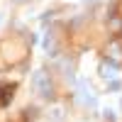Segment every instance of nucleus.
Returning <instances> with one entry per match:
<instances>
[{"instance_id":"nucleus-1","label":"nucleus","mask_w":122,"mask_h":122,"mask_svg":"<svg viewBox=\"0 0 122 122\" xmlns=\"http://www.w3.org/2000/svg\"><path fill=\"white\" fill-rule=\"evenodd\" d=\"M32 86H34V90L42 98H51V93H54V88H51V81H49V73L46 71H34V76H32Z\"/></svg>"},{"instance_id":"nucleus-8","label":"nucleus","mask_w":122,"mask_h":122,"mask_svg":"<svg viewBox=\"0 0 122 122\" xmlns=\"http://www.w3.org/2000/svg\"><path fill=\"white\" fill-rule=\"evenodd\" d=\"M120 110H122V98H120Z\"/></svg>"},{"instance_id":"nucleus-9","label":"nucleus","mask_w":122,"mask_h":122,"mask_svg":"<svg viewBox=\"0 0 122 122\" xmlns=\"http://www.w3.org/2000/svg\"><path fill=\"white\" fill-rule=\"evenodd\" d=\"M15 3H22V0H15Z\"/></svg>"},{"instance_id":"nucleus-6","label":"nucleus","mask_w":122,"mask_h":122,"mask_svg":"<svg viewBox=\"0 0 122 122\" xmlns=\"http://www.w3.org/2000/svg\"><path fill=\"white\" fill-rule=\"evenodd\" d=\"M103 122H115V112L112 110H103Z\"/></svg>"},{"instance_id":"nucleus-4","label":"nucleus","mask_w":122,"mask_h":122,"mask_svg":"<svg viewBox=\"0 0 122 122\" xmlns=\"http://www.w3.org/2000/svg\"><path fill=\"white\" fill-rule=\"evenodd\" d=\"M59 68H61V76H64L66 81H71V83L76 81V73H73V61H71V59H61V61H59Z\"/></svg>"},{"instance_id":"nucleus-5","label":"nucleus","mask_w":122,"mask_h":122,"mask_svg":"<svg viewBox=\"0 0 122 122\" xmlns=\"http://www.w3.org/2000/svg\"><path fill=\"white\" fill-rule=\"evenodd\" d=\"M44 49H46L49 56H56V42H54L51 34H46V39H44Z\"/></svg>"},{"instance_id":"nucleus-3","label":"nucleus","mask_w":122,"mask_h":122,"mask_svg":"<svg viewBox=\"0 0 122 122\" xmlns=\"http://www.w3.org/2000/svg\"><path fill=\"white\" fill-rule=\"evenodd\" d=\"M100 78H105V81H112L115 76H117V71H120V64L117 61H112V59H103L100 61Z\"/></svg>"},{"instance_id":"nucleus-7","label":"nucleus","mask_w":122,"mask_h":122,"mask_svg":"<svg viewBox=\"0 0 122 122\" xmlns=\"http://www.w3.org/2000/svg\"><path fill=\"white\" fill-rule=\"evenodd\" d=\"M120 88H122L120 81H115V78H112V81H107V90H120Z\"/></svg>"},{"instance_id":"nucleus-2","label":"nucleus","mask_w":122,"mask_h":122,"mask_svg":"<svg viewBox=\"0 0 122 122\" xmlns=\"http://www.w3.org/2000/svg\"><path fill=\"white\" fill-rule=\"evenodd\" d=\"M78 103L83 107H95L98 105V95L90 90V86L86 81H81V86H78Z\"/></svg>"}]
</instances>
